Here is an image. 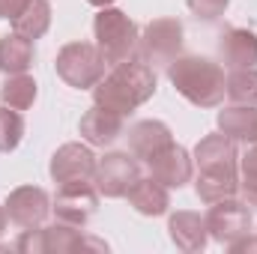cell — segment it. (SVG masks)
Masks as SVG:
<instances>
[{"label": "cell", "mask_w": 257, "mask_h": 254, "mask_svg": "<svg viewBox=\"0 0 257 254\" xmlns=\"http://www.w3.org/2000/svg\"><path fill=\"white\" fill-rule=\"evenodd\" d=\"M203 218H206L209 239H215L218 245H230L239 236L251 233V209L239 197H224L209 203V212Z\"/></svg>", "instance_id": "cell-7"}, {"label": "cell", "mask_w": 257, "mask_h": 254, "mask_svg": "<svg viewBox=\"0 0 257 254\" xmlns=\"http://www.w3.org/2000/svg\"><path fill=\"white\" fill-rule=\"evenodd\" d=\"M105 57L96 42H69L57 51V78L72 90H93L105 78Z\"/></svg>", "instance_id": "cell-4"}, {"label": "cell", "mask_w": 257, "mask_h": 254, "mask_svg": "<svg viewBox=\"0 0 257 254\" xmlns=\"http://www.w3.org/2000/svg\"><path fill=\"white\" fill-rule=\"evenodd\" d=\"M194 194H197L206 206L215 203V200H224V197H236V194H239V174H236V165L200 171V174H197V183H194Z\"/></svg>", "instance_id": "cell-17"}, {"label": "cell", "mask_w": 257, "mask_h": 254, "mask_svg": "<svg viewBox=\"0 0 257 254\" xmlns=\"http://www.w3.org/2000/svg\"><path fill=\"white\" fill-rule=\"evenodd\" d=\"M128 206L147 218H156V215H165L168 206H171V194L162 183H156L153 177H141L132 189L126 191Z\"/></svg>", "instance_id": "cell-18"}, {"label": "cell", "mask_w": 257, "mask_h": 254, "mask_svg": "<svg viewBox=\"0 0 257 254\" xmlns=\"http://www.w3.org/2000/svg\"><path fill=\"white\" fill-rule=\"evenodd\" d=\"M15 251L21 254H45V227H24L15 239Z\"/></svg>", "instance_id": "cell-26"}, {"label": "cell", "mask_w": 257, "mask_h": 254, "mask_svg": "<svg viewBox=\"0 0 257 254\" xmlns=\"http://www.w3.org/2000/svg\"><path fill=\"white\" fill-rule=\"evenodd\" d=\"M156 69L150 63L128 60V63L111 66V72L93 87V105H102L108 111H117L128 117L135 108H141L144 102H150L156 96Z\"/></svg>", "instance_id": "cell-1"}, {"label": "cell", "mask_w": 257, "mask_h": 254, "mask_svg": "<svg viewBox=\"0 0 257 254\" xmlns=\"http://www.w3.org/2000/svg\"><path fill=\"white\" fill-rule=\"evenodd\" d=\"M3 209H6V218L21 230L24 227H42L45 218L51 215V197L39 186H18L6 194Z\"/></svg>", "instance_id": "cell-9"}, {"label": "cell", "mask_w": 257, "mask_h": 254, "mask_svg": "<svg viewBox=\"0 0 257 254\" xmlns=\"http://www.w3.org/2000/svg\"><path fill=\"white\" fill-rule=\"evenodd\" d=\"M24 3H27V0H0V18H9V21H12V18L24 9Z\"/></svg>", "instance_id": "cell-29"}, {"label": "cell", "mask_w": 257, "mask_h": 254, "mask_svg": "<svg viewBox=\"0 0 257 254\" xmlns=\"http://www.w3.org/2000/svg\"><path fill=\"white\" fill-rule=\"evenodd\" d=\"M24 138V117L15 108L0 111V153H12Z\"/></svg>", "instance_id": "cell-24"}, {"label": "cell", "mask_w": 257, "mask_h": 254, "mask_svg": "<svg viewBox=\"0 0 257 254\" xmlns=\"http://www.w3.org/2000/svg\"><path fill=\"white\" fill-rule=\"evenodd\" d=\"M171 144H174V132L162 120H138L135 126L128 129V150L141 162H150L153 156H159Z\"/></svg>", "instance_id": "cell-15"}, {"label": "cell", "mask_w": 257, "mask_h": 254, "mask_svg": "<svg viewBox=\"0 0 257 254\" xmlns=\"http://www.w3.org/2000/svg\"><path fill=\"white\" fill-rule=\"evenodd\" d=\"M141 180V162L132 150H111L96 162L93 186L102 197H126V191Z\"/></svg>", "instance_id": "cell-6"}, {"label": "cell", "mask_w": 257, "mask_h": 254, "mask_svg": "<svg viewBox=\"0 0 257 254\" xmlns=\"http://www.w3.org/2000/svg\"><path fill=\"white\" fill-rule=\"evenodd\" d=\"M36 96H39V84H36L33 75H27V72L6 75V84L0 87V102H3L6 108H15V111L33 108Z\"/></svg>", "instance_id": "cell-22"}, {"label": "cell", "mask_w": 257, "mask_h": 254, "mask_svg": "<svg viewBox=\"0 0 257 254\" xmlns=\"http://www.w3.org/2000/svg\"><path fill=\"white\" fill-rule=\"evenodd\" d=\"M227 248H230L233 254H239V251H257V236H248V233H245V236H239L236 242H230Z\"/></svg>", "instance_id": "cell-30"}, {"label": "cell", "mask_w": 257, "mask_h": 254, "mask_svg": "<svg viewBox=\"0 0 257 254\" xmlns=\"http://www.w3.org/2000/svg\"><path fill=\"white\" fill-rule=\"evenodd\" d=\"M6 221H9V218H6V209H3V206H0V236H3V233H6Z\"/></svg>", "instance_id": "cell-32"}, {"label": "cell", "mask_w": 257, "mask_h": 254, "mask_svg": "<svg viewBox=\"0 0 257 254\" xmlns=\"http://www.w3.org/2000/svg\"><path fill=\"white\" fill-rule=\"evenodd\" d=\"M78 132L81 138L90 144V147H111L123 132H126V117L117 114V111H108L102 105H93L81 123H78Z\"/></svg>", "instance_id": "cell-12"}, {"label": "cell", "mask_w": 257, "mask_h": 254, "mask_svg": "<svg viewBox=\"0 0 257 254\" xmlns=\"http://www.w3.org/2000/svg\"><path fill=\"white\" fill-rule=\"evenodd\" d=\"M96 156L90 150V144H78V141H69L63 147L54 150L51 162H48V174L57 186L63 183H78V180H93L96 174Z\"/></svg>", "instance_id": "cell-10"}, {"label": "cell", "mask_w": 257, "mask_h": 254, "mask_svg": "<svg viewBox=\"0 0 257 254\" xmlns=\"http://www.w3.org/2000/svg\"><path fill=\"white\" fill-rule=\"evenodd\" d=\"M33 57H36L33 39L21 36L15 30L9 36H0V72H6V75L27 72L33 66Z\"/></svg>", "instance_id": "cell-20"}, {"label": "cell", "mask_w": 257, "mask_h": 254, "mask_svg": "<svg viewBox=\"0 0 257 254\" xmlns=\"http://www.w3.org/2000/svg\"><path fill=\"white\" fill-rule=\"evenodd\" d=\"M147 165H150V177L156 183H162L165 189H183L186 183H192V177H194L192 153L186 147H180L177 141L168 150H162L159 156H153Z\"/></svg>", "instance_id": "cell-11"}, {"label": "cell", "mask_w": 257, "mask_h": 254, "mask_svg": "<svg viewBox=\"0 0 257 254\" xmlns=\"http://www.w3.org/2000/svg\"><path fill=\"white\" fill-rule=\"evenodd\" d=\"M239 197H242L251 209H257V180H242V183H239Z\"/></svg>", "instance_id": "cell-28"}, {"label": "cell", "mask_w": 257, "mask_h": 254, "mask_svg": "<svg viewBox=\"0 0 257 254\" xmlns=\"http://www.w3.org/2000/svg\"><path fill=\"white\" fill-rule=\"evenodd\" d=\"M99 191L93 186V180H78V183H63L57 186V194L51 200V212L57 215V221H66L72 227H84L96 209H99Z\"/></svg>", "instance_id": "cell-8"}, {"label": "cell", "mask_w": 257, "mask_h": 254, "mask_svg": "<svg viewBox=\"0 0 257 254\" xmlns=\"http://www.w3.org/2000/svg\"><path fill=\"white\" fill-rule=\"evenodd\" d=\"M239 171H242V180H257V144H251L239 159Z\"/></svg>", "instance_id": "cell-27"}, {"label": "cell", "mask_w": 257, "mask_h": 254, "mask_svg": "<svg viewBox=\"0 0 257 254\" xmlns=\"http://www.w3.org/2000/svg\"><path fill=\"white\" fill-rule=\"evenodd\" d=\"M218 132H224L233 141L257 144V108L251 105H227L218 111Z\"/></svg>", "instance_id": "cell-19"}, {"label": "cell", "mask_w": 257, "mask_h": 254, "mask_svg": "<svg viewBox=\"0 0 257 254\" xmlns=\"http://www.w3.org/2000/svg\"><path fill=\"white\" fill-rule=\"evenodd\" d=\"M197 171H209V168H230V165H239V153H236V141L227 138L224 132H212V135H203L197 141L192 153Z\"/></svg>", "instance_id": "cell-16"}, {"label": "cell", "mask_w": 257, "mask_h": 254, "mask_svg": "<svg viewBox=\"0 0 257 254\" xmlns=\"http://www.w3.org/2000/svg\"><path fill=\"white\" fill-rule=\"evenodd\" d=\"M51 27V3L48 0H27L24 9L12 18V30L27 39H42Z\"/></svg>", "instance_id": "cell-21"}, {"label": "cell", "mask_w": 257, "mask_h": 254, "mask_svg": "<svg viewBox=\"0 0 257 254\" xmlns=\"http://www.w3.org/2000/svg\"><path fill=\"white\" fill-rule=\"evenodd\" d=\"M168 81L194 108H218L227 96V78L221 63L200 54H180L177 60H171Z\"/></svg>", "instance_id": "cell-2"}, {"label": "cell", "mask_w": 257, "mask_h": 254, "mask_svg": "<svg viewBox=\"0 0 257 254\" xmlns=\"http://www.w3.org/2000/svg\"><path fill=\"white\" fill-rule=\"evenodd\" d=\"M227 99L233 105L257 108V69H230L227 75Z\"/></svg>", "instance_id": "cell-23"}, {"label": "cell", "mask_w": 257, "mask_h": 254, "mask_svg": "<svg viewBox=\"0 0 257 254\" xmlns=\"http://www.w3.org/2000/svg\"><path fill=\"white\" fill-rule=\"evenodd\" d=\"M90 6H96V9H105V6H114L117 0H87Z\"/></svg>", "instance_id": "cell-31"}, {"label": "cell", "mask_w": 257, "mask_h": 254, "mask_svg": "<svg viewBox=\"0 0 257 254\" xmlns=\"http://www.w3.org/2000/svg\"><path fill=\"white\" fill-rule=\"evenodd\" d=\"M218 57L227 69L257 66V33L248 27H227L218 39Z\"/></svg>", "instance_id": "cell-14"}, {"label": "cell", "mask_w": 257, "mask_h": 254, "mask_svg": "<svg viewBox=\"0 0 257 254\" xmlns=\"http://www.w3.org/2000/svg\"><path fill=\"white\" fill-rule=\"evenodd\" d=\"M186 6H189V12H192L197 21L212 24V21H218L227 12L230 0H186Z\"/></svg>", "instance_id": "cell-25"}, {"label": "cell", "mask_w": 257, "mask_h": 254, "mask_svg": "<svg viewBox=\"0 0 257 254\" xmlns=\"http://www.w3.org/2000/svg\"><path fill=\"white\" fill-rule=\"evenodd\" d=\"M93 36H96V48L102 51V57H105L108 66L138 60L141 30H138V24L128 18L123 9H117V6L99 9L96 18H93Z\"/></svg>", "instance_id": "cell-3"}, {"label": "cell", "mask_w": 257, "mask_h": 254, "mask_svg": "<svg viewBox=\"0 0 257 254\" xmlns=\"http://www.w3.org/2000/svg\"><path fill=\"white\" fill-rule=\"evenodd\" d=\"M168 236L171 242L186 254H197L206 248L209 242V230H206V218L200 212L192 209H177L171 218H168Z\"/></svg>", "instance_id": "cell-13"}, {"label": "cell", "mask_w": 257, "mask_h": 254, "mask_svg": "<svg viewBox=\"0 0 257 254\" xmlns=\"http://www.w3.org/2000/svg\"><path fill=\"white\" fill-rule=\"evenodd\" d=\"M183 39H186V30H183L180 18H153L141 30L138 57L150 66L156 63L168 66L171 60H177L183 54Z\"/></svg>", "instance_id": "cell-5"}]
</instances>
